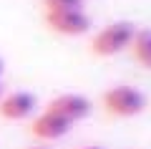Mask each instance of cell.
<instances>
[{"label": "cell", "instance_id": "1", "mask_svg": "<svg viewBox=\"0 0 151 149\" xmlns=\"http://www.w3.org/2000/svg\"><path fill=\"white\" fill-rule=\"evenodd\" d=\"M101 104L111 116H119V119H131V116H139L144 114L146 99L144 91H139L136 86H129V84H121V86H111L108 91L101 94Z\"/></svg>", "mask_w": 151, "mask_h": 149}, {"label": "cell", "instance_id": "2", "mask_svg": "<svg viewBox=\"0 0 151 149\" xmlns=\"http://www.w3.org/2000/svg\"><path fill=\"white\" fill-rule=\"evenodd\" d=\"M136 36V25L129 20H116L108 23L106 28L96 33L91 38V51L101 58H111V56L124 53L126 48H131V41Z\"/></svg>", "mask_w": 151, "mask_h": 149}, {"label": "cell", "instance_id": "3", "mask_svg": "<svg viewBox=\"0 0 151 149\" xmlns=\"http://www.w3.org/2000/svg\"><path fill=\"white\" fill-rule=\"evenodd\" d=\"M45 25L58 36H83L91 28V18L83 10H60V13H45Z\"/></svg>", "mask_w": 151, "mask_h": 149}, {"label": "cell", "instance_id": "4", "mask_svg": "<svg viewBox=\"0 0 151 149\" xmlns=\"http://www.w3.org/2000/svg\"><path fill=\"white\" fill-rule=\"evenodd\" d=\"M45 109L53 111V114H58V116H63L65 121H70V124L86 119L88 114L93 111L91 101H88L86 96H81V94H58L55 99L48 101Z\"/></svg>", "mask_w": 151, "mask_h": 149}, {"label": "cell", "instance_id": "5", "mask_svg": "<svg viewBox=\"0 0 151 149\" xmlns=\"http://www.w3.org/2000/svg\"><path fill=\"white\" fill-rule=\"evenodd\" d=\"M70 126H73V124L65 121L63 116L43 109V114H38L30 121V134L35 139H40V142H55V139L65 137V134L70 132Z\"/></svg>", "mask_w": 151, "mask_h": 149}, {"label": "cell", "instance_id": "6", "mask_svg": "<svg viewBox=\"0 0 151 149\" xmlns=\"http://www.w3.org/2000/svg\"><path fill=\"white\" fill-rule=\"evenodd\" d=\"M38 106V99L30 91H13L0 99V116L8 121H23L28 119Z\"/></svg>", "mask_w": 151, "mask_h": 149}, {"label": "cell", "instance_id": "7", "mask_svg": "<svg viewBox=\"0 0 151 149\" xmlns=\"http://www.w3.org/2000/svg\"><path fill=\"white\" fill-rule=\"evenodd\" d=\"M131 53L144 68L151 71V28H144V31L136 28V36L131 41Z\"/></svg>", "mask_w": 151, "mask_h": 149}, {"label": "cell", "instance_id": "8", "mask_svg": "<svg viewBox=\"0 0 151 149\" xmlns=\"http://www.w3.org/2000/svg\"><path fill=\"white\" fill-rule=\"evenodd\" d=\"M45 13H60V10H83V0H40Z\"/></svg>", "mask_w": 151, "mask_h": 149}, {"label": "cell", "instance_id": "9", "mask_svg": "<svg viewBox=\"0 0 151 149\" xmlns=\"http://www.w3.org/2000/svg\"><path fill=\"white\" fill-rule=\"evenodd\" d=\"M5 73V63H3V58H0V76Z\"/></svg>", "mask_w": 151, "mask_h": 149}, {"label": "cell", "instance_id": "10", "mask_svg": "<svg viewBox=\"0 0 151 149\" xmlns=\"http://www.w3.org/2000/svg\"><path fill=\"white\" fill-rule=\"evenodd\" d=\"M81 149H103V147H98V144H91V147H81Z\"/></svg>", "mask_w": 151, "mask_h": 149}, {"label": "cell", "instance_id": "11", "mask_svg": "<svg viewBox=\"0 0 151 149\" xmlns=\"http://www.w3.org/2000/svg\"><path fill=\"white\" fill-rule=\"evenodd\" d=\"M30 149H48V147H30Z\"/></svg>", "mask_w": 151, "mask_h": 149}, {"label": "cell", "instance_id": "12", "mask_svg": "<svg viewBox=\"0 0 151 149\" xmlns=\"http://www.w3.org/2000/svg\"><path fill=\"white\" fill-rule=\"evenodd\" d=\"M0 99H3V84H0Z\"/></svg>", "mask_w": 151, "mask_h": 149}]
</instances>
